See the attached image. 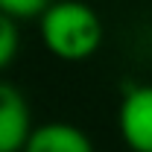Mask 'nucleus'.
I'll return each instance as SVG.
<instances>
[{
  "instance_id": "obj_1",
  "label": "nucleus",
  "mask_w": 152,
  "mask_h": 152,
  "mask_svg": "<svg viewBox=\"0 0 152 152\" xmlns=\"http://www.w3.org/2000/svg\"><path fill=\"white\" fill-rule=\"evenodd\" d=\"M41 41L61 61H85L102 44V20L82 0H53L41 12Z\"/></svg>"
},
{
  "instance_id": "obj_2",
  "label": "nucleus",
  "mask_w": 152,
  "mask_h": 152,
  "mask_svg": "<svg viewBox=\"0 0 152 152\" xmlns=\"http://www.w3.org/2000/svg\"><path fill=\"white\" fill-rule=\"evenodd\" d=\"M120 134L132 152H152V85L129 88L120 102Z\"/></svg>"
},
{
  "instance_id": "obj_3",
  "label": "nucleus",
  "mask_w": 152,
  "mask_h": 152,
  "mask_svg": "<svg viewBox=\"0 0 152 152\" xmlns=\"http://www.w3.org/2000/svg\"><path fill=\"white\" fill-rule=\"evenodd\" d=\"M29 105L15 85L0 82V152H23L29 140Z\"/></svg>"
},
{
  "instance_id": "obj_4",
  "label": "nucleus",
  "mask_w": 152,
  "mask_h": 152,
  "mask_svg": "<svg viewBox=\"0 0 152 152\" xmlns=\"http://www.w3.org/2000/svg\"><path fill=\"white\" fill-rule=\"evenodd\" d=\"M23 152H94V146L82 129L56 120L32 129Z\"/></svg>"
},
{
  "instance_id": "obj_5",
  "label": "nucleus",
  "mask_w": 152,
  "mask_h": 152,
  "mask_svg": "<svg viewBox=\"0 0 152 152\" xmlns=\"http://www.w3.org/2000/svg\"><path fill=\"white\" fill-rule=\"evenodd\" d=\"M18 44H20V38H18L15 18L0 9V70L12 64V58H15V53H18Z\"/></svg>"
},
{
  "instance_id": "obj_6",
  "label": "nucleus",
  "mask_w": 152,
  "mask_h": 152,
  "mask_svg": "<svg viewBox=\"0 0 152 152\" xmlns=\"http://www.w3.org/2000/svg\"><path fill=\"white\" fill-rule=\"evenodd\" d=\"M53 0H0V9L12 18H41Z\"/></svg>"
}]
</instances>
